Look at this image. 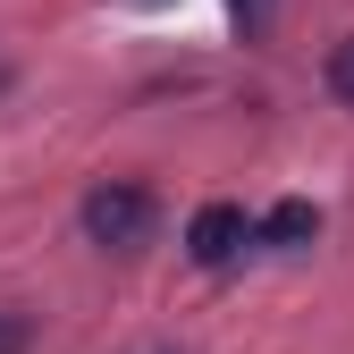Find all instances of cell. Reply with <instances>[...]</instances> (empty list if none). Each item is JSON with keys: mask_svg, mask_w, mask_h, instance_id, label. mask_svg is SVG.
Instances as JSON below:
<instances>
[{"mask_svg": "<svg viewBox=\"0 0 354 354\" xmlns=\"http://www.w3.org/2000/svg\"><path fill=\"white\" fill-rule=\"evenodd\" d=\"M26 346H34V329H26L17 313H0V354H26Z\"/></svg>", "mask_w": 354, "mask_h": 354, "instance_id": "5b68a950", "label": "cell"}, {"mask_svg": "<svg viewBox=\"0 0 354 354\" xmlns=\"http://www.w3.org/2000/svg\"><path fill=\"white\" fill-rule=\"evenodd\" d=\"M253 245V219L236 211V203H203L194 211V228H186V253L203 261V270H219V261H236Z\"/></svg>", "mask_w": 354, "mask_h": 354, "instance_id": "7a4b0ae2", "label": "cell"}, {"mask_svg": "<svg viewBox=\"0 0 354 354\" xmlns=\"http://www.w3.org/2000/svg\"><path fill=\"white\" fill-rule=\"evenodd\" d=\"M228 9H236V26H245V34H261V26H270V0H228Z\"/></svg>", "mask_w": 354, "mask_h": 354, "instance_id": "8992f818", "label": "cell"}, {"mask_svg": "<svg viewBox=\"0 0 354 354\" xmlns=\"http://www.w3.org/2000/svg\"><path fill=\"white\" fill-rule=\"evenodd\" d=\"M76 219H84L93 245H144V236H152V194H144V186H93Z\"/></svg>", "mask_w": 354, "mask_h": 354, "instance_id": "6da1fadb", "label": "cell"}, {"mask_svg": "<svg viewBox=\"0 0 354 354\" xmlns=\"http://www.w3.org/2000/svg\"><path fill=\"white\" fill-rule=\"evenodd\" d=\"M313 236H321V211L313 203H270L253 219V245H270V253H304Z\"/></svg>", "mask_w": 354, "mask_h": 354, "instance_id": "3957f363", "label": "cell"}, {"mask_svg": "<svg viewBox=\"0 0 354 354\" xmlns=\"http://www.w3.org/2000/svg\"><path fill=\"white\" fill-rule=\"evenodd\" d=\"M329 93H337V102L354 110V34L337 42V51H329Z\"/></svg>", "mask_w": 354, "mask_h": 354, "instance_id": "277c9868", "label": "cell"}]
</instances>
